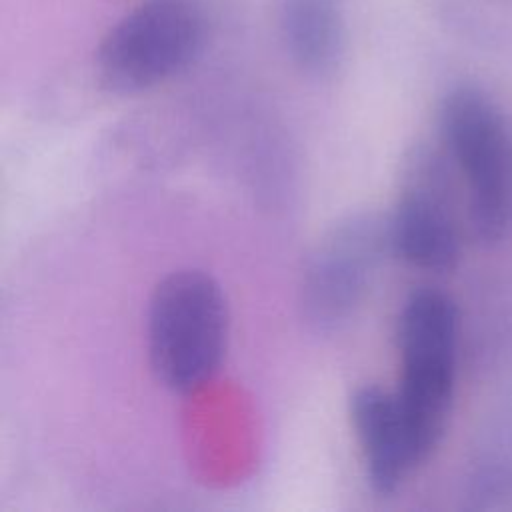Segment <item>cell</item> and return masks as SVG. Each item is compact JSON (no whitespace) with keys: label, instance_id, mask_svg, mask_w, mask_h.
Masks as SVG:
<instances>
[{"label":"cell","instance_id":"6da1fadb","mask_svg":"<svg viewBox=\"0 0 512 512\" xmlns=\"http://www.w3.org/2000/svg\"><path fill=\"white\" fill-rule=\"evenodd\" d=\"M228 336V300L212 274L182 268L156 282L146 312V348L158 384L180 396L206 386L222 366Z\"/></svg>","mask_w":512,"mask_h":512},{"label":"cell","instance_id":"7a4b0ae2","mask_svg":"<svg viewBox=\"0 0 512 512\" xmlns=\"http://www.w3.org/2000/svg\"><path fill=\"white\" fill-rule=\"evenodd\" d=\"M458 326L456 304L436 288L414 290L398 314L400 376L394 394L422 462L436 450L450 418Z\"/></svg>","mask_w":512,"mask_h":512},{"label":"cell","instance_id":"3957f363","mask_svg":"<svg viewBox=\"0 0 512 512\" xmlns=\"http://www.w3.org/2000/svg\"><path fill=\"white\" fill-rule=\"evenodd\" d=\"M440 134L468 194V222L484 244L512 236V120L484 92L454 88L440 106Z\"/></svg>","mask_w":512,"mask_h":512},{"label":"cell","instance_id":"277c9868","mask_svg":"<svg viewBox=\"0 0 512 512\" xmlns=\"http://www.w3.org/2000/svg\"><path fill=\"white\" fill-rule=\"evenodd\" d=\"M204 32L192 0H146L102 36L94 56L98 80L114 94L150 90L194 62Z\"/></svg>","mask_w":512,"mask_h":512},{"label":"cell","instance_id":"5b68a950","mask_svg":"<svg viewBox=\"0 0 512 512\" xmlns=\"http://www.w3.org/2000/svg\"><path fill=\"white\" fill-rule=\"evenodd\" d=\"M386 252L388 216L358 210L330 224L300 278L298 304L306 326L316 334L342 330L362 308Z\"/></svg>","mask_w":512,"mask_h":512},{"label":"cell","instance_id":"8992f818","mask_svg":"<svg viewBox=\"0 0 512 512\" xmlns=\"http://www.w3.org/2000/svg\"><path fill=\"white\" fill-rule=\"evenodd\" d=\"M446 176L434 154L416 152L388 216L390 252L428 272L452 270L462 252L460 224Z\"/></svg>","mask_w":512,"mask_h":512},{"label":"cell","instance_id":"52a82bcc","mask_svg":"<svg viewBox=\"0 0 512 512\" xmlns=\"http://www.w3.org/2000/svg\"><path fill=\"white\" fill-rule=\"evenodd\" d=\"M348 410L370 488L380 496L394 494L424 464L394 390L360 386L350 396Z\"/></svg>","mask_w":512,"mask_h":512},{"label":"cell","instance_id":"ba28073f","mask_svg":"<svg viewBox=\"0 0 512 512\" xmlns=\"http://www.w3.org/2000/svg\"><path fill=\"white\" fill-rule=\"evenodd\" d=\"M280 34L294 66L312 78L332 76L344 56V22L334 0H284Z\"/></svg>","mask_w":512,"mask_h":512}]
</instances>
